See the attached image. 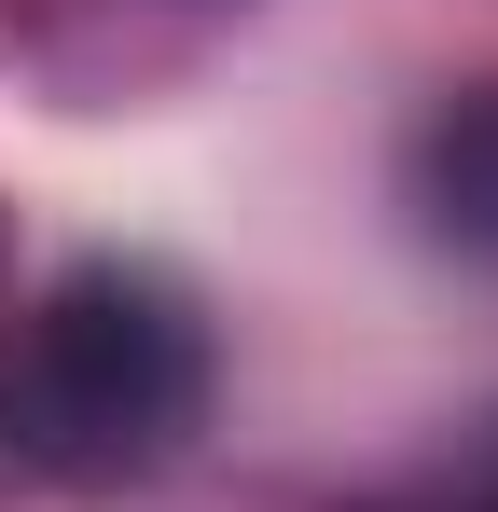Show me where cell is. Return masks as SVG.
<instances>
[{
    "label": "cell",
    "instance_id": "7a4b0ae2",
    "mask_svg": "<svg viewBox=\"0 0 498 512\" xmlns=\"http://www.w3.org/2000/svg\"><path fill=\"white\" fill-rule=\"evenodd\" d=\"M402 194H415V222H429V250H457V263L498 277V70L457 84V97H429V125H415V153H402Z\"/></svg>",
    "mask_w": 498,
    "mask_h": 512
},
{
    "label": "cell",
    "instance_id": "6da1fadb",
    "mask_svg": "<svg viewBox=\"0 0 498 512\" xmlns=\"http://www.w3.org/2000/svg\"><path fill=\"white\" fill-rule=\"evenodd\" d=\"M222 388L208 305L166 263H70L42 305L0 319V485L111 499L194 457Z\"/></svg>",
    "mask_w": 498,
    "mask_h": 512
},
{
    "label": "cell",
    "instance_id": "3957f363",
    "mask_svg": "<svg viewBox=\"0 0 498 512\" xmlns=\"http://www.w3.org/2000/svg\"><path fill=\"white\" fill-rule=\"evenodd\" d=\"M388 512H498V416H485V429H457V443H443V457H429Z\"/></svg>",
    "mask_w": 498,
    "mask_h": 512
}]
</instances>
